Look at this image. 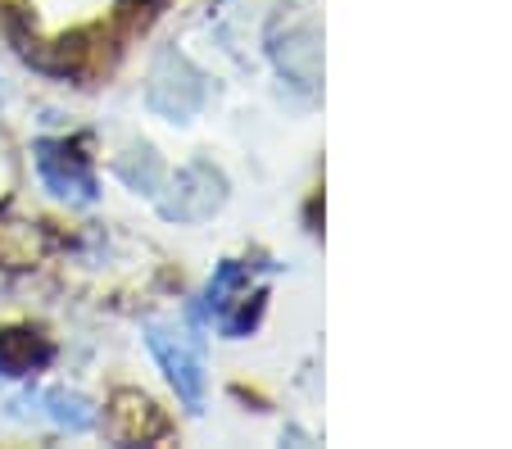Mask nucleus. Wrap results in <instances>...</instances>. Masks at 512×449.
I'll return each instance as SVG.
<instances>
[{
    "instance_id": "5",
    "label": "nucleus",
    "mask_w": 512,
    "mask_h": 449,
    "mask_svg": "<svg viewBox=\"0 0 512 449\" xmlns=\"http://www.w3.org/2000/svg\"><path fill=\"white\" fill-rule=\"evenodd\" d=\"M150 345H155V354H159V359H164V368H168V377H173V386H177V391H182L191 404L200 400V386H204V377H200V359H195V354L186 350L182 341L173 345V336H168V332H159V327H155V332H150Z\"/></svg>"
},
{
    "instance_id": "6",
    "label": "nucleus",
    "mask_w": 512,
    "mask_h": 449,
    "mask_svg": "<svg viewBox=\"0 0 512 449\" xmlns=\"http://www.w3.org/2000/svg\"><path fill=\"white\" fill-rule=\"evenodd\" d=\"M50 418L64 422L68 431H87L91 422H96V413H91V404L82 400V395H64V391H55V395H50Z\"/></svg>"
},
{
    "instance_id": "2",
    "label": "nucleus",
    "mask_w": 512,
    "mask_h": 449,
    "mask_svg": "<svg viewBox=\"0 0 512 449\" xmlns=\"http://www.w3.org/2000/svg\"><path fill=\"white\" fill-rule=\"evenodd\" d=\"M37 168H41V177H46V186L55 191V196H68V191H82L87 200L96 196V191H91L87 164H82V155H73L68 141H41L37 146Z\"/></svg>"
},
{
    "instance_id": "3",
    "label": "nucleus",
    "mask_w": 512,
    "mask_h": 449,
    "mask_svg": "<svg viewBox=\"0 0 512 449\" xmlns=\"http://www.w3.org/2000/svg\"><path fill=\"white\" fill-rule=\"evenodd\" d=\"M50 363V341L37 332H23V327H10L0 332V372L5 377H28V372L46 368Z\"/></svg>"
},
{
    "instance_id": "4",
    "label": "nucleus",
    "mask_w": 512,
    "mask_h": 449,
    "mask_svg": "<svg viewBox=\"0 0 512 449\" xmlns=\"http://www.w3.org/2000/svg\"><path fill=\"white\" fill-rule=\"evenodd\" d=\"M50 250L46 227L37 223H0V264L5 268H32Z\"/></svg>"
},
{
    "instance_id": "7",
    "label": "nucleus",
    "mask_w": 512,
    "mask_h": 449,
    "mask_svg": "<svg viewBox=\"0 0 512 449\" xmlns=\"http://www.w3.org/2000/svg\"><path fill=\"white\" fill-rule=\"evenodd\" d=\"M141 5H145V0H141Z\"/></svg>"
},
{
    "instance_id": "1",
    "label": "nucleus",
    "mask_w": 512,
    "mask_h": 449,
    "mask_svg": "<svg viewBox=\"0 0 512 449\" xmlns=\"http://www.w3.org/2000/svg\"><path fill=\"white\" fill-rule=\"evenodd\" d=\"M109 427H114L118 440H159L168 431V418L155 409V400H145L141 391H118L109 400Z\"/></svg>"
}]
</instances>
